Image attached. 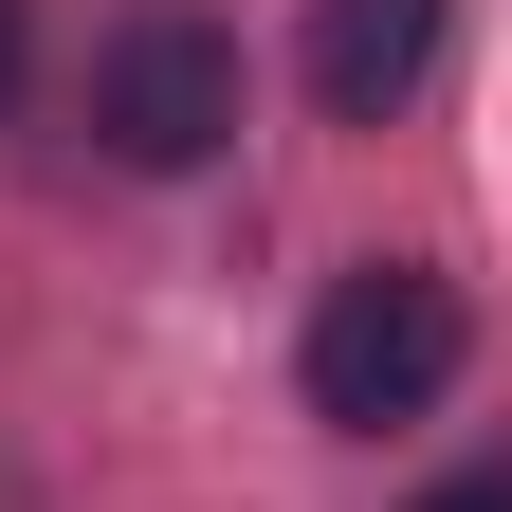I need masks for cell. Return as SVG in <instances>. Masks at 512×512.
<instances>
[{
    "label": "cell",
    "instance_id": "cell-1",
    "mask_svg": "<svg viewBox=\"0 0 512 512\" xmlns=\"http://www.w3.org/2000/svg\"><path fill=\"white\" fill-rule=\"evenodd\" d=\"M458 293L439 275H403V256H366V275H330V311H311V421H348V439H384V421H421L439 384H458Z\"/></svg>",
    "mask_w": 512,
    "mask_h": 512
},
{
    "label": "cell",
    "instance_id": "cell-3",
    "mask_svg": "<svg viewBox=\"0 0 512 512\" xmlns=\"http://www.w3.org/2000/svg\"><path fill=\"white\" fill-rule=\"evenodd\" d=\"M311 110H348V128H384L421 74H439V0H311Z\"/></svg>",
    "mask_w": 512,
    "mask_h": 512
},
{
    "label": "cell",
    "instance_id": "cell-5",
    "mask_svg": "<svg viewBox=\"0 0 512 512\" xmlns=\"http://www.w3.org/2000/svg\"><path fill=\"white\" fill-rule=\"evenodd\" d=\"M0 110H19V0H0Z\"/></svg>",
    "mask_w": 512,
    "mask_h": 512
},
{
    "label": "cell",
    "instance_id": "cell-2",
    "mask_svg": "<svg viewBox=\"0 0 512 512\" xmlns=\"http://www.w3.org/2000/svg\"><path fill=\"white\" fill-rule=\"evenodd\" d=\"M92 147L147 165V183L220 165V147H238V37H220V19H128V37L92 55Z\"/></svg>",
    "mask_w": 512,
    "mask_h": 512
},
{
    "label": "cell",
    "instance_id": "cell-4",
    "mask_svg": "<svg viewBox=\"0 0 512 512\" xmlns=\"http://www.w3.org/2000/svg\"><path fill=\"white\" fill-rule=\"evenodd\" d=\"M421 512H512V476H439V494H421Z\"/></svg>",
    "mask_w": 512,
    "mask_h": 512
}]
</instances>
